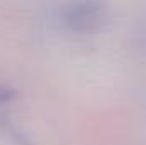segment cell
Masks as SVG:
<instances>
[{"mask_svg": "<svg viewBox=\"0 0 146 145\" xmlns=\"http://www.w3.org/2000/svg\"><path fill=\"white\" fill-rule=\"evenodd\" d=\"M14 97H15L14 89H10V87H7V85H0V106L10 103Z\"/></svg>", "mask_w": 146, "mask_h": 145, "instance_id": "7a4b0ae2", "label": "cell"}, {"mask_svg": "<svg viewBox=\"0 0 146 145\" xmlns=\"http://www.w3.org/2000/svg\"><path fill=\"white\" fill-rule=\"evenodd\" d=\"M109 19L104 0H70L60 10L61 26L73 34H95Z\"/></svg>", "mask_w": 146, "mask_h": 145, "instance_id": "6da1fadb", "label": "cell"}]
</instances>
